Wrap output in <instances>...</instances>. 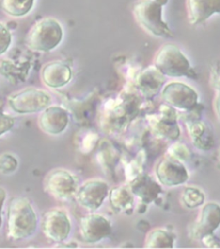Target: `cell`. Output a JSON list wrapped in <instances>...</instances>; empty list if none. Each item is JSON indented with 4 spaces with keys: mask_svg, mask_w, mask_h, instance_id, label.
Returning a JSON list of instances; mask_svg holds the SVG:
<instances>
[{
    "mask_svg": "<svg viewBox=\"0 0 220 249\" xmlns=\"http://www.w3.org/2000/svg\"><path fill=\"white\" fill-rule=\"evenodd\" d=\"M38 218L26 197L16 196L10 201L7 212V231L16 241L31 237L36 232Z\"/></svg>",
    "mask_w": 220,
    "mask_h": 249,
    "instance_id": "cell-1",
    "label": "cell"
},
{
    "mask_svg": "<svg viewBox=\"0 0 220 249\" xmlns=\"http://www.w3.org/2000/svg\"><path fill=\"white\" fill-rule=\"evenodd\" d=\"M154 66L164 77L196 78V73L189 59L178 47L173 44H166L158 50Z\"/></svg>",
    "mask_w": 220,
    "mask_h": 249,
    "instance_id": "cell-2",
    "label": "cell"
},
{
    "mask_svg": "<svg viewBox=\"0 0 220 249\" xmlns=\"http://www.w3.org/2000/svg\"><path fill=\"white\" fill-rule=\"evenodd\" d=\"M163 7L153 0H140L133 4V16L144 31L152 36L172 37L173 33L163 18Z\"/></svg>",
    "mask_w": 220,
    "mask_h": 249,
    "instance_id": "cell-3",
    "label": "cell"
},
{
    "mask_svg": "<svg viewBox=\"0 0 220 249\" xmlns=\"http://www.w3.org/2000/svg\"><path fill=\"white\" fill-rule=\"evenodd\" d=\"M63 39V28L56 19L47 18L31 28L27 36L29 49L39 52H49L60 45Z\"/></svg>",
    "mask_w": 220,
    "mask_h": 249,
    "instance_id": "cell-4",
    "label": "cell"
},
{
    "mask_svg": "<svg viewBox=\"0 0 220 249\" xmlns=\"http://www.w3.org/2000/svg\"><path fill=\"white\" fill-rule=\"evenodd\" d=\"M51 104V95L37 88H27L8 98L10 108L17 114L38 113Z\"/></svg>",
    "mask_w": 220,
    "mask_h": 249,
    "instance_id": "cell-5",
    "label": "cell"
},
{
    "mask_svg": "<svg viewBox=\"0 0 220 249\" xmlns=\"http://www.w3.org/2000/svg\"><path fill=\"white\" fill-rule=\"evenodd\" d=\"M162 97L165 104L183 111L193 110L199 102L197 91L189 85L178 81L165 85L162 89Z\"/></svg>",
    "mask_w": 220,
    "mask_h": 249,
    "instance_id": "cell-6",
    "label": "cell"
},
{
    "mask_svg": "<svg viewBox=\"0 0 220 249\" xmlns=\"http://www.w3.org/2000/svg\"><path fill=\"white\" fill-rule=\"evenodd\" d=\"M45 189L51 196L60 200H68L79 189L75 176L65 169L51 171L45 179Z\"/></svg>",
    "mask_w": 220,
    "mask_h": 249,
    "instance_id": "cell-7",
    "label": "cell"
},
{
    "mask_svg": "<svg viewBox=\"0 0 220 249\" xmlns=\"http://www.w3.org/2000/svg\"><path fill=\"white\" fill-rule=\"evenodd\" d=\"M42 231L46 237L53 242H62L72 231L68 215L62 210L52 209L46 212L42 219Z\"/></svg>",
    "mask_w": 220,
    "mask_h": 249,
    "instance_id": "cell-8",
    "label": "cell"
},
{
    "mask_svg": "<svg viewBox=\"0 0 220 249\" xmlns=\"http://www.w3.org/2000/svg\"><path fill=\"white\" fill-rule=\"evenodd\" d=\"M110 194V187L101 179H91L84 183L77 191L76 199L80 206L95 212L103 205Z\"/></svg>",
    "mask_w": 220,
    "mask_h": 249,
    "instance_id": "cell-9",
    "label": "cell"
},
{
    "mask_svg": "<svg viewBox=\"0 0 220 249\" xmlns=\"http://www.w3.org/2000/svg\"><path fill=\"white\" fill-rule=\"evenodd\" d=\"M159 115L149 117V124L153 132L163 139L176 140L180 136L176 109L164 104L160 106Z\"/></svg>",
    "mask_w": 220,
    "mask_h": 249,
    "instance_id": "cell-10",
    "label": "cell"
},
{
    "mask_svg": "<svg viewBox=\"0 0 220 249\" xmlns=\"http://www.w3.org/2000/svg\"><path fill=\"white\" fill-rule=\"evenodd\" d=\"M156 177L163 186L174 187L185 184L189 174L182 161L168 156L156 166Z\"/></svg>",
    "mask_w": 220,
    "mask_h": 249,
    "instance_id": "cell-11",
    "label": "cell"
},
{
    "mask_svg": "<svg viewBox=\"0 0 220 249\" xmlns=\"http://www.w3.org/2000/svg\"><path fill=\"white\" fill-rule=\"evenodd\" d=\"M112 232L110 221L103 215L91 214L80 220V234L84 242L96 243L109 237Z\"/></svg>",
    "mask_w": 220,
    "mask_h": 249,
    "instance_id": "cell-12",
    "label": "cell"
},
{
    "mask_svg": "<svg viewBox=\"0 0 220 249\" xmlns=\"http://www.w3.org/2000/svg\"><path fill=\"white\" fill-rule=\"evenodd\" d=\"M220 226V205L217 203L205 204L201 209L192 229V236L201 240L214 232Z\"/></svg>",
    "mask_w": 220,
    "mask_h": 249,
    "instance_id": "cell-13",
    "label": "cell"
},
{
    "mask_svg": "<svg viewBox=\"0 0 220 249\" xmlns=\"http://www.w3.org/2000/svg\"><path fill=\"white\" fill-rule=\"evenodd\" d=\"M69 124L68 112L61 106H48L39 118V126L43 132L58 136L65 131Z\"/></svg>",
    "mask_w": 220,
    "mask_h": 249,
    "instance_id": "cell-14",
    "label": "cell"
},
{
    "mask_svg": "<svg viewBox=\"0 0 220 249\" xmlns=\"http://www.w3.org/2000/svg\"><path fill=\"white\" fill-rule=\"evenodd\" d=\"M72 68L63 61H52L42 69L43 83L53 89L65 87L72 80Z\"/></svg>",
    "mask_w": 220,
    "mask_h": 249,
    "instance_id": "cell-15",
    "label": "cell"
},
{
    "mask_svg": "<svg viewBox=\"0 0 220 249\" xmlns=\"http://www.w3.org/2000/svg\"><path fill=\"white\" fill-rule=\"evenodd\" d=\"M130 190L133 196L139 197L144 204H151L157 198L162 188L157 182L147 174H140L130 181Z\"/></svg>",
    "mask_w": 220,
    "mask_h": 249,
    "instance_id": "cell-16",
    "label": "cell"
},
{
    "mask_svg": "<svg viewBox=\"0 0 220 249\" xmlns=\"http://www.w3.org/2000/svg\"><path fill=\"white\" fill-rule=\"evenodd\" d=\"M190 23L198 25L220 13V0H188Z\"/></svg>",
    "mask_w": 220,
    "mask_h": 249,
    "instance_id": "cell-17",
    "label": "cell"
},
{
    "mask_svg": "<svg viewBox=\"0 0 220 249\" xmlns=\"http://www.w3.org/2000/svg\"><path fill=\"white\" fill-rule=\"evenodd\" d=\"M164 76L152 66L144 69L137 79L140 91L146 98H152L163 89Z\"/></svg>",
    "mask_w": 220,
    "mask_h": 249,
    "instance_id": "cell-18",
    "label": "cell"
},
{
    "mask_svg": "<svg viewBox=\"0 0 220 249\" xmlns=\"http://www.w3.org/2000/svg\"><path fill=\"white\" fill-rule=\"evenodd\" d=\"M187 124L190 138L194 147L205 151L213 147V134L204 122L194 120L188 123Z\"/></svg>",
    "mask_w": 220,
    "mask_h": 249,
    "instance_id": "cell-19",
    "label": "cell"
},
{
    "mask_svg": "<svg viewBox=\"0 0 220 249\" xmlns=\"http://www.w3.org/2000/svg\"><path fill=\"white\" fill-rule=\"evenodd\" d=\"M133 194L128 187L117 186L110 190L109 194L111 207L115 212H127L131 211L134 204Z\"/></svg>",
    "mask_w": 220,
    "mask_h": 249,
    "instance_id": "cell-20",
    "label": "cell"
},
{
    "mask_svg": "<svg viewBox=\"0 0 220 249\" xmlns=\"http://www.w3.org/2000/svg\"><path fill=\"white\" fill-rule=\"evenodd\" d=\"M174 237L168 231L161 229L151 231L144 241L146 249H172Z\"/></svg>",
    "mask_w": 220,
    "mask_h": 249,
    "instance_id": "cell-21",
    "label": "cell"
},
{
    "mask_svg": "<svg viewBox=\"0 0 220 249\" xmlns=\"http://www.w3.org/2000/svg\"><path fill=\"white\" fill-rule=\"evenodd\" d=\"M34 0H1V8L8 15L22 18L30 13L34 6Z\"/></svg>",
    "mask_w": 220,
    "mask_h": 249,
    "instance_id": "cell-22",
    "label": "cell"
},
{
    "mask_svg": "<svg viewBox=\"0 0 220 249\" xmlns=\"http://www.w3.org/2000/svg\"><path fill=\"white\" fill-rule=\"evenodd\" d=\"M205 199L204 193L200 189L194 186L186 187L182 193V203L189 209L200 207L204 204Z\"/></svg>",
    "mask_w": 220,
    "mask_h": 249,
    "instance_id": "cell-23",
    "label": "cell"
},
{
    "mask_svg": "<svg viewBox=\"0 0 220 249\" xmlns=\"http://www.w3.org/2000/svg\"><path fill=\"white\" fill-rule=\"evenodd\" d=\"M190 151L188 147L183 144L177 143L173 145L168 150V156L171 158L175 159L179 161H185L189 158Z\"/></svg>",
    "mask_w": 220,
    "mask_h": 249,
    "instance_id": "cell-24",
    "label": "cell"
},
{
    "mask_svg": "<svg viewBox=\"0 0 220 249\" xmlns=\"http://www.w3.org/2000/svg\"><path fill=\"white\" fill-rule=\"evenodd\" d=\"M17 160L12 155L5 154L0 157V172L4 174H11L16 169Z\"/></svg>",
    "mask_w": 220,
    "mask_h": 249,
    "instance_id": "cell-25",
    "label": "cell"
},
{
    "mask_svg": "<svg viewBox=\"0 0 220 249\" xmlns=\"http://www.w3.org/2000/svg\"><path fill=\"white\" fill-rule=\"evenodd\" d=\"M12 34L7 27L0 22V55L4 54L12 44Z\"/></svg>",
    "mask_w": 220,
    "mask_h": 249,
    "instance_id": "cell-26",
    "label": "cell"
},
{
    "mask_svg": "<svg viewBox=\"0 0 220 249\" xmlns=\"http://www.w3.org/2000/svg\"><path fill=\"white\" fill-rule=\"evenodd\" d=\"M15 124V119L4 113L2 109H0V136L12 130Z\"/></svg>",
    "mask_w": 220,
    "mask_h": 249,
    "instance_id": "cell-27",
    "label": "cell"
},
{
    "mask_svg": "<svg viewBox=\"0 0 220 249\" xmlns=\"http://www.w3.org/2000/svg\"><path fill=\"white\" fill-rule=\"evenodd\" d=\"M216 75L219 76V77H213V85L216 88L217 91L213 106H214V110H215L217 117H218V119H219L220 123V72L216 73Z\"/></svg>",
    "mask_w": 220,
    "mask_h": 249,
    "instance_id": "cell-28",
    "label": "cell"
},
{
    "mask_svg": "<svg viewBox=\"0 0 220 249\" xmlns=\"http://www.w3.org/2000/svg\"><path fill=\"white\" fill-rule=\"evenodd\" d=\"M201 241L204 242V244H205L209 248H219V247H220L219 245V243H220L219 239L214 236V234L206 235L205 237L202 238Z\"/></svg>",
    "mask_w": 220,
    "mask_h": 249,
    "instance_id": "cell-29",
    "label": "cell"
},
{
    "mask_svg": "<svg viewBox=\"0 0 220 249\" xmlns=\"http://www.w3.org/2000/svg\"><path fill=\"white\" fill-rule=\"evenodd\" d=\"M6 199V192L4 188L0 187V229L2 227V223H3V217H2V211H3V207H4V202Z\"/></svg>",
    "mask_w": 220,
    "mask_h": 249,
    "instance_id": "cell-30",
    "label": "cell"
},
{
    "mask_svg": "<svg viewBox=\"0 0 220 249\" xmlns=\"http://www.w3.org/2000/svg\"><path fill=\"white\" fill-rule=\"evenodd\" d=\"M153 1H155L157 3H158V4H161V5L164 6L165 4H167L169 0H153Z\"/></svg>",
    "mask_w": 220,
    "mask_h": 249,
    "instance_id": "cell-31",
    "label": "cell"
}]
</instances>
